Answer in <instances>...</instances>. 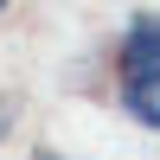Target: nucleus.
Masks as SVG:
<instances>
[{
  "label": "nucleus",
  "instance_id": "f257e3e1",
  "mask_svg": "<svg viewBox=\"0 0 160 160\" xmlns=\"http://www.w3.org/2000/svg\"><path fill=\"white\" fill-rule=\"evenodd\" d=\"M115 64H122V83H141V77H160V13H135L122 32V51H115Z\"/></svg>",
  "mask_w": 160,
  "mask_h": 160
},
{
  "label": "nucleus",
  "instance_id": "f03ea898",
  "mask_svg": "<svg viewBox=\"0 0 160 160\" xmlns=\"http://www.w3.org/2000/svg\"><path fill=\"white\" fill-rule=\"evenodd\" d=\"M122 109L135 115L141 128H160V77H141V83H122Z\"/></svg>",
  "mask_w": 160,
  "mask_h": 160
},
{
  "label": "nucleus",
  "instance_id": "7ed1b4c3",
  "mask_svg": "<svg viewBox=\"0 0 160 160\" xmlns=\"http://www.w3.org/2000/svg\"><path fill=\"white\" fill-rule=\"evenodd\" d=\"M32 160H77V154H58V148H38Z\"/></svg>",
  "mask_w": 160,
  "mask_h": 160
},
{
  "label": "nucleus",
  "instance_id": "20e7f679",
  "mask_svg": "<svg viewBox=\"0 0 160 160\" xmlns=\"http://www.w3.org/2000/svg\"><path fill=\"white\" fill-rule=\"evenodd\" d=\"M0 128H7V102H0Z\"/></svg>",
  "mask_w": 160,
  "mask_h": 160
}]
</instances>
